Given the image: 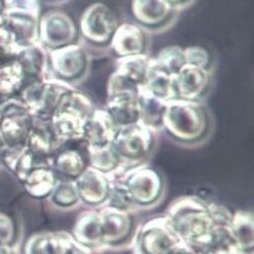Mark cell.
I'll return each instance as SVG.
<instances>
[{
  "label": "cell",
  "mask_w": 254,
  "mask_h": 254,
  "mask_svg": "<svg viewBox=\"0 0 254 254\" xmlns=\"http://www.w3.org/2000/svg\"><path fill=\"white\" fill-rule=\"evenodd\" d=\"M164 215L182 243L197 252L209 240L215 224L230 219L232 212L221 204L186 195L174 199Z\"/></svg>",
  "instance_id": "1"
},
{
  "label": "cell",
  "mask_w": 254,
  "mask_h": 254,
  "mask_svg": "<svg viewBox=\"0 0 254 254\" xmlns=\"http://www.w3.org/2000/svg\"><path fill=\"white\" fill-rule=\"evenodd\" d=\"M213 128L212 115L201 100L172 99L166 102L162 129L170 139L185 146L205 142Z\"/></svg>",
  "instance_id": "2"
},
{
  "label": "cell",
  "mask_w": 254,
  "mask_h": 254,
  "mask_svg": "<svg viewBox=\"0 0 254 254\" xmlns=\"http://www.w3.org/2000/svg\"><path fill=\"white\" fill-rule=\"evenodd\" d=\"M33 122L34 116L18 98L0 103L1 163L11 172L26 149Z\"/></svg>",
  "instance_id": "3"
},
{
  "label": "cell",
  "mask_w": 254,
  "mask_h": 254,
  "mask_svg": "<svg viewBox=\"0 0 254 254\" xmlns=\"http://www.w3.org/2000/svg\"><path fill=\"white\" fill-rule=\"evenodd\" d=\"M96 108L91 96L76 87L63 95L49 120L59 142L83 139L85 124Z\"/></svg>",
  "instance_id": "4"
},
{
  "label": "cell",
  "mask_w": 254,
  "mask_h": 254,
  "mask_svg": "<svg viewBox=\"0 0 254 254\" xmlns=\"http://www.w3.org/2000/svg\"><path fill=\"white\" fill-rule=\"evenodd\" d=\"M157 133L141 122L118 130L112 147L124 170L147 163L156 147Z\"/></svg>",
  "instance_id": "5"
},
{
  "label": "cell",
  "mask_w": 254,
  "mask_h": 254,
  "mask_svg": "<svg viewBox=\"0 0 254 254\" xmlns=\"http://www.w3.org/2000/svg\"><path fill=\"white\" fill-rule=\"evenodd\" d=\"M126 187L138 210L155 207L163 198L165 182L162 174L153 166L144 163L127 169L118 176Z\"/></svg>",
  "instance_id": "6"
},
{
  "label": "cell",
  "mask_w": 254,
  "mask_h": 254,
  "mask_svg": "<svg viewBox=\"0 0 254 254\" xmlns=\"http://www.w3.org/2000/svg\"><path fill=\"white\" fill-rule=\"evenodd\" d=\"M40 16L39 0H4L2 24L13 33L20 47L38 42Z\"/></svg>",
  "instance_id": "7"
},
{
  "label": "cell",
  "mask_w": 254,
  "mask_h": 254,
  "mask_svg": "<svg viewBox=\"0 0 254 254\" xmlns=\"http://www.w3.org/2000/svg\"><path fill=\"white\" fill-rule=\"evenodd\" d=\"M182 241L165 215L156 216L139 225L130 247L132 254H169Z\"/></svg>",
  "instance_id": "8"
},
{
  "label": "cell",
  "mask_w": 254,
  "mask_h": 254,
  "mask_svg": "<svg viewBox=\"0 0 254 254\" xmlns=\"http://www.w3.org/2000/svg\"><path fill=\"white\" fill-rule=\"evenodd\" d=\"M75 88L54 77L26 85L17 97L37 119L49 121L61 97Z\"/></svg>",
  "instance_id": "9"
},
{
  "label": "cell",
  "mask_w": 254,
  "mask_h": 254,
  "mask_svg": "<svg viewBox=\"0 0 254 254\" xmlns=\"http://www.w3.org/2000/svg\"><path fill=\"white\" fill-rule=\"evenodd\" d=\"M48 61L51 77L75 86L87 76L91 57L88 50L76 42L48 51Z\"/></svg>",
  "instance_id": "10"
},
{
  "label": "cell",
  "mask_w": 254,
  "mask_h": 254,
  "mask_svg": "<svg viewBox=\"0 0 254 254\" xmlns=\"http://www.w3.org/2000/svg\"><path fill=\"white\" fill-rule=\"evenodd\" d=\"M152 57L148 54L126 56L115 59V68L106 85V96L117 93H138L148 74Z\"/></svg>",
  "instance_id": "11"
},
{
  "label": "cell",
  "mask_w": 254,
  "mask_h": 254,
  "mask_svg": "<svg viewBox=\"0 0 254 254\" xmlns=\"http://www.w3.org/2000/svg\"><path fill=\"white\" fill-rule=\"evenodd\" d=\"M78 37V26L66 11L52 9L41 14L38 24V42L47 51L76 43Z\"/></svg>",
  "instance_id": "12"
},
{
  "label": "cell",
  "mask_w": 254,
  "mask_h": 254,
  "mask_svg": "<svg viewBox=\"0 0 254 254\" xmlns=\"http://www.w3.org/2000/svg\"><path fill=\"white\" fill-rule=\"evenodd\" d=\"M118 25V18L112 8L103 2H94L82 12L78 30L86 42L95 46H107Z\"/></svg>",
  "instance_id": "13"
},
{
  "label": "cell",
  "mask_w": 254,
  "mask_h": 254,
  "mask_svg": "<svg viewBox=\"0 0 254 254\" xmlns=\"http://www.w3.org/2000/svg\"><path fill=\"white\" fill-rule=\"evenodd\" d=\"M101 220L104 249L130 246L137 228L133 213L110 206L97 208Z\"/></svg>",
  "instance_id": "14"
},
{
  "label": "cell",
  "mask_w": 254,
  "mask_h": 254,
  "mask_svg": "<svg viewBox=\"0 0 254 254\" xmlns=\"http://www.w3.org/2000/svg\"><path fill=\"white\" fill-rule=\"evenodd\" d=\"M178 9L168 0H132L131 13L136 24L146 31H162L175 21Z\"/></svg>",
  "instance_id": "15"
},
{
  "label": "cell",
  "mask_w": 254,
  "mask_h": 254,
  "mask_svg": "<svg viewBox=\"0 0 254 254\" xmlns=\"http://www.w3.org/2000/svg\"><path fill=\"white\" fill-rule=\"evenodd\" d=\"M88 166L87 143L84 139L62 143L52 157V168L58 179L74 181Z\"/></svg>",
  "instance_id": "16"
},
{
  "label": "cell",
  "mask_w": 254,
  "mask_h": 254,
  "mask_svg": "<svg viewBox=\"0 0 254 254\" xmlns=\"http://www.w3.org/2000/svg\"><path fill=\"white\" fill-rule=\"evenodd\" d=\"M74 184L81 204L97 209L105 204L109 196L111 179L109 175L88 166L74 180Z\"/></svg>",
  "instance_id": "17"
},
{
  "label": "cell",
  "mask_w": 254,
  "mask_h": 254,
  "mask_svg": "<svg viewBox=\"0 0 254 254\" xmlns=\"http://www.w3.org/2000/svg\"><path fill=\"white\" fill-rule=\"evenodd\" d=\"M108 46L116 58L147 54L148 31L136 23H119Z\"/></svg>",
  "instance_id": "18"
},
{
  "label": "cell",
  "mask_w": 254,
  "mask_h": 254,
  "mask_svg": "<svg viewBox=\"0 0 254 254\" xmlns=\"http://www.w3.org/2000/svg\"><path fill=\"white\" fill-rule=\"evenodd\" d=\"M211 70L188 65L183 66L173 76L176 98L185 100H201L211 84Z\"/></svg>",
  "instance_id": "19"
},
{
  "label": "cell",
  "mask_w": 254,
  "mask_h": 254,
  "mask_svg": "<svg viewBox=\"0 0 254 254\" xmlns=\"http://www.w3.org/2000/svg\"><path fill=\"white\" fill-rule=\"evenodd\" d=\"M118 129L140 122L141 110L136 93L123 92L106 96L105 108Z\"/></svg>",
  "instance_id": "20"
},
{
  "label": "cell",
  "mask_w": 254,
  "mask_h": 254,
  "mask_svg": "<svg viewBox=\"0 0 254 254\" xmlns=\"http://www.w3.org/2000/svg\"><path fill=\"white\" fill-rule=\"evenodd\" d=\"M70 234L75 241L85 247L96 252L103 250L102 228L98 209L90 208L81 212L76 218Z\"/></svg>",
  "instance_id": "21"
},
{
  "label": "cell",
  "mask_w": 254,
  "mask_h": 254,
  "mask_svg": "<svg viewBox=\"0 0 254 254\" xmlns=\"http://www.w3.org/2000/svg\"><path fill=\"white\" fill-rule=\"evenodd\" d=\"M16 59L25 74L27 85L49 77L48 51L39 42L22 47Z\"/></svg>",
  "instance_id": "22"
},
{
  "label": "cell",
  "mask_w": 254,
  "mask_h": 254,
  "mask_svg": "<svg viewBox=\"0 0 254 254\" xmlns=\"http://www.w3.org/2000/svg\"><path fill=\"white\" fill-rule=\"evenodd\" d=\"M118 130L106 110L96 108L85 124L83 139L89 146L109 145L112 144Z\"/></svg>",
  "instance_id": "23"
},
{
  "label": "cell",
  "mask_w": 254,
  "mask_h": 254,
  "mask_svg": "<svg viewBox=\"0 0 254 254\" xmlns=\"http://www.w3.org/2000/svg\"><path fill=\"white\" fill-rule=\"evenodd\" d=\"M61 143L57 139L50 121L34 117L32 128L27 138L26 149L32 154L46 159H52Z\"/></svg>",
  "instance_id": "24"
},
{
  "label": "cell",
  "mask_w": 254,
  "mask_h": 254,
  "mask_svg": "<svg viewBox=\"0 0 254 254\" xmlns=\"http://www.w3.org/2000/svg\"><path fill=\"white\" fill-rule=\"evenodd\" d=\"M71 237L70 232L63 230L34 233L26 240L23 254H64Z\"/></svg>",
  "instance_id": "25"
},
{
  "label": "cell",
  "mask_w": 254,
  "mask_h": 254,
  "mask_svg": "<svg viewBox=\"0 0 254 254\" xmlns=\"http://www.w3.org/2000/svg\"><path fill=\"white\" fill-rule=\"evenodd\" d=\"M57 181L52 165H38L30 169L20 182L30 197L44 199L49 197Z\"/></svg>",
  "instance_id": "26"
},
{
  "label": "cell",
  "mask_w": 254,
  "mask_h": 254,
  "mask_svg": "<svg viewBox=\"0 0 254 254\" xmlns=\"http://www.w3.org/2000/svg\"><path fill=\"white\" fill-rule=\"evenodd\" d=\"M230 231L240 254H253L254 251V219L248 210L232 212Z\"/></svg>",
  "instance_id": "27"
},
{
  "label": "cell",
  "mask_w": 254,
  "mask_h": 254,
  "mask_svg": "<svg viewBox=\"0 0 254 254\" xmlns=\"http://www.w3.org/2000/svg\"><path fill=\"white\" fill-rule=\"evenodd\" d=\"M27 85V79L16 58L0 66V103L15 98Z\"/></svg>",
  "instance_id": "28"
},
{
  "label": "cell",
  "mask_w": 254,
  "mask_h": 254,
  "mask_svg": "<svg viewBox=\"0 0 254 254\" xmlns=\"http://www.w3.org/2000/svg\"><path fill=\"white\" fill-rule=\"evenodd\" d=\"M88 165L109 176H118L124 171L112 144L105 146H89L87 144Z\"/></svg>",
  "instance_id": "29"
},
{
  "label": "cell",
  "mask_w": 254,
  "mask_h": 254,
  "mask_svg": "<svg viewBox=\"0 0 254 254\" xmlns=\"http://www.w3.org/2000/svg\"><path fill=\"white\" fill-rule=\"evenodd\" d=\"M137 97L141 110L140 122L156 131H160L166 102L154 97L145 91L142 86L138 90Z\"/></svg>",
  "instance_id": "30"
},
{
  "label": "cell",
  "mask_w": 254,
  "mask_h": 254,
  "mask_svg": "<svg viewBox=\"0 0 254 254\" xmlns=\"http://www.w3.org/2000/svg\"><path fill=\"white\" fill-rule=\"evenodd\" d=\"M142 88L164 102L176 99L173 76L155 69L152 65V59L148 74Z\"/></svg>",
  "instance_id": "31"
},
{
  "label": "cell",
  "mask_w": 254,
  "mask_h": 254,
  "mask_svg": "<svg viewBox=\"0 0 254 254\" xmlns=\"http://www.w3.org/2000/svg\"><path fill=\"white\" fill-rule=\"evenodd\" d=\"M152 65L155 69L174 76L186 65L184 48L178 45L163 47L155 57H152Z\"/></svg>",
  "instance_id": "32"
},
{
  "label": "cell",
  "mask_w": 254,
  "mask_h": 254,
  "mask_svg": "<svg viewBox=\"0 0 254 254\" xmlns=\"http://www.w3.org/2000/svg\"><path fill=\"white\" fill-rule=\"evenodd\" d=\"M48 199L54 207L63 210L73 209L81 204L73 180L58 179Z\"/></svg>",
  "instance_id": "33"
},
{
  "label": "cell",
  "mask_w": 254,
  "mask_h": 254,
  "mask_svg": "<svg viewBox=\"0 0 254 254\" xmlns=\"http://www.w3.org/2000/svg\"><path fill=\"white\" fill-rule=\"evenodd\" d=\"M186 64L201 67L212 71L213 58L211 53L202 46H188L184 48Z\"/></svg>",
  "instance_id": "34"
},
{
  "label": "cell",
  "mask_w": 254,
  "mask_h": 254,
  "mask_svg": "<svg viewBox=\"0 0 254 254\" xmlns=\"http://www.w3.org/2000/svg\"><path fill=\"white\" fill-rule=\"evenodd\" d=\"M15 236L16 228L13 219L9 215L0 212V246L12 247Z\"/></svg>",
  "instance_id": "35"
},
{
  "label": "cell",
  "mask_w": 254,
  "mask_h": 254,
  "mask_svg": "<svg viewBox=\"0 0 254 254\" xmlns=\"http://www.w3.org/2000/svg\"><path fill=\"white\" fill-rule=\"evenodd\" d=\"M64 254H98V252L81 245L80 243L75 241L73 237H71L64 251Z\"/></svg>",
  "instance_id": "36"
},
{
  "label": "cell",
  "mask_w": 254,
  "mask_h": 254,
  "mask_svg": "<svg viewBox=\"0 0 254 254\" xmlns=\"http://www.w3.org/2000/svg\"><path fill=\"white\" fill-rule=\"evenodd\" d=\"M169 254H197V253L193 249L182 243L178 245L176 248H174Z\"/></svg>",
  "instance_id": "37"
},
{
  "label": "cell",
  "mask_w": 254,
  "mask_h": 254,
  "mask_svg": "<svg viewBox=\"0 0 254 254\" xmlns=\"http://www.w3.org/2000/svg\"><path fill=\"white\" fill-rule=\"evenodd\" d=\"M168 1L172 5H174L178 10H180V9L191 4L194 0H168Z\"/></svg>",
  "instance_id": "38"
},
{
  "label": "cell",
  "mask_w": 254,
  "mask_h": 254,
  "mask_svg": "<svg viewBox=\"0 0 254 254\" xmlns=\"http://www.w3.org/2000/svg\"><path fill=\"white\" fill-rule=\"evenodd\" d=\"M45 1H48V2H62V1H65V0H45Z\"/></svg>",
  "instance_id": "39"
},
{
  "label": "cell",
  "mask_w": 254,
  "mask_h": 254,
  "mask_svg": "<svg viewBox=\"0 0 254 254\" xmlns=\"http://www.w3.org/2000/svg\"><path fill=\"white\" fill-rule=\"evenodd\" d=\"M0 163H1V143H0Z\"/></svg>",
  "instance_id": "40"
}]
</instances>
